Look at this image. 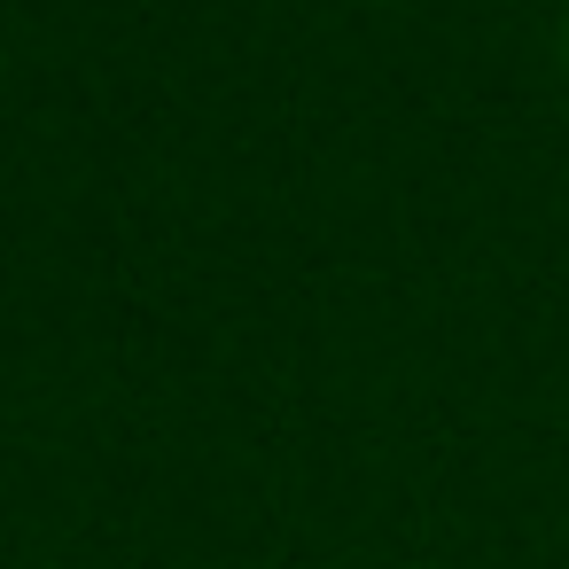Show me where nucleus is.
Masks as SVG:
<instances>
[]
</instances>
